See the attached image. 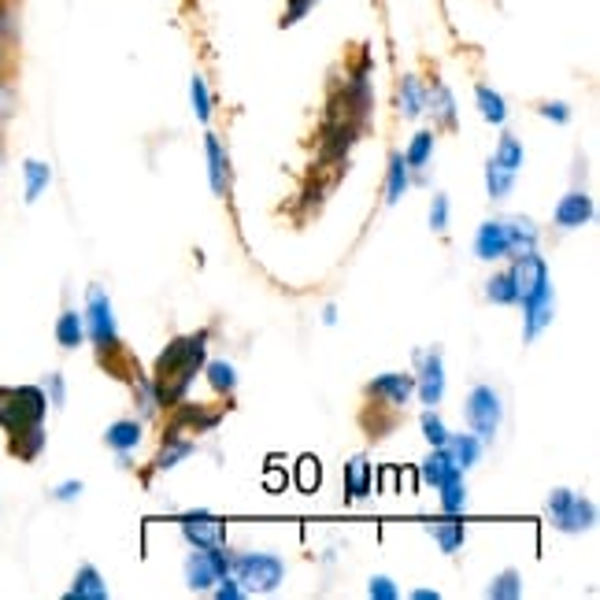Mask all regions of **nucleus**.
Segmentation results:
<instances>
[{"label": "nucleus", "mask_w": 600, "mask_h": 600, "mask_svg": "<svg viewBox=\"0 0 600 600\" xmlns=\"http://www.w3.org/2000/svg\"><path fill=\"white\" fill-rule=\"evenodd\" d=\"M475 256L485 260V264H496V260H508V230H504V219H485L482 227L475 230Z\"/></svg>", "instance_id": "dca6fc26"}, {"label": "nucleus", "mask_w": 600, "mask_h": 600, "mask_svg": "<svg viewBox=\"0 0 600 600\" xmlns=\"http://www.w3.org/2000/svg\"><path fill=\"white\" fill-rule=\"evenodd\" d=\"M45 416H49V397L41 386H0V430L4 434L45 423Z\"/></svg>", "instance_id": "7ed1b4c3"}, {"label": "nucleus", "mask_w": 600, "mask_h": 600, "mask_svg": "<svg viewBox=\"0 0 600 600\" xmlns=\"http://www.w3.org/2000/svg\"><path fill=\"white\" fill-rule=\"evenodd\" d=\"M411 597H416V600H437L442 593H437V589H416V593H411Z\"/></svg>", "instance_id": "bf43d9fd"}, {"label": "nucleus", "mask_w": 600, "mask_h": 600, "mask_svg": "<svg viewBox=\"0 0 600 600\" xmlns=\"http://www.w3.org/2000/svg\"><path fill=\"white\" fill-rule=\"evenodd\" d=\"M512 190H515V175L504 171V167L490 156V164H485V193H490V201H504Z\"/></svg>", "instance_id": "4c0bfd02"}, {"label": "nucleus", "mask_w": 600, "mask_h": 600, "mask_svg": "<svg viewBox=\"0 0 600 600\" xmlns=\"http://www.w3.org/2000/svg\"><path fill=\"white\" fill-rule=\"evenodd\" d=\"M368 597H371V600H397V597H400V589L393 586V578H386V575H374L371 583H368Z\"/></svg>", "instance_id": "3c124183"}, {"label": "nucleus", "mask_w": 600, "mask_h": 600, "mask_svg": "<svg viewBox=\"0 0 600 600\" xmlns=\"http://www.w3.org/2000/svg\"><path fill=\"white\" fill-rule=\"evenodd\" d=\"M597 215V204L593 196L586 190H571L556 201V208H552V227L556 230H583L586 223H593Z\"/></svg>", "instance_id": "4468645a"}, {"label": "nucleus", "mask_w": 600, "mask_h": 600, "mask_svg": "<svg viewBox=\"0 0 600 600\" xmlns=\"http://www.w3.org/2000/svg\"><path fill=\"white\" fill-rule=\"evenodd\" d=\"M130 389H134V405H137V419H156L159 411V397H156V386H153V379H148V374L137 368L134 374H130Z\"/></svg>", "instance_id": "c85d7f7f"}, {"label": "nucleus", "mask_w": 600, "mask_h": 600, "mask_svg": "<svg viewBox=\"0 0 600 600\" xmlns=\"http://www.w3.org/2000/svg\"><path fill=\"white\" fill-rule=\"evenodd\" d=\"M482 437H475V434H448V442H445V448H448V456L456 459V467L459 471H471V467L482 459Z\"/></svg>", "instance_id": "7c9ffc66"}, {"label": "nucleus", "mask_w": 600, "mask_h": 600, "mask_svg": "<svg viewBox=\"0 0 600 600\" xmlns=\"http://www.w3.org/2000/svg\"><path fill=\"white\" fill-rule=\"evenodd\" d=\"M363 393H368L371 405L400 411V408H408L411 397H416V374L386 371V374H379V379H371L368 386H363Z\"/></svg>", "instance_id": "9b49d317"}, {"label": "nucleus", "mask_w": 600, "mask_h": 600, "mask_svg": "<svg viewBox=\"0 0 600 600\" xmlns=\"http://www.w3.org/2000/svg\"><path fill=\"white\" fill-rule=\"evenodd\" d=\"M508 275H512L515 293H519V300H523V297H530L533 289H541V286L549 283V264H545V256H538V249L515 252Z\"/></svg>", "instance_id": "2eb2a0df"}, {"label": "nucleus", "mask_w": 600, "mask_h": 600, "mask_svg": "<svg viewBox=\"0 0 600 600\" xmlns=\"http://www.w3.org/2000/svg\"><path fill=\"white\" fill-rule=\"evenodd\" d=\"M178 530H182L185 545L190 549H219L227 545V523L219 515L204 512V508H190L178 515Z\"/></svg>", "instance_id": "9d476101"}, {"label": "nucleus", "mask_w": 600, "mask_h": 600, "mask_svg": "<svg viewBox=\"0 0 600 600\" xmlns=\"http://www.w3.org/2000/svg\"><path fill=\"white\" fill-rule=\"evenodd\" d=\"M397 111L405 119H419L427 111V86L419 74H405L397 86Z\"/></svg>", "instance_id": "393cba45"}, {"label": "nucleus", "mask_w": 600, "mask_h": 600, "mask_svg": "<svg viewBox=\"0 0 600 600\" xmlns=\"http://www.w3.org/2000/svg\"><path fill=\"white\" fill-rule=\"evenodd\" d=\"M45 445H49V430H45V423L8 434V453H12L19 464H34V459H41Z\"/></svg>", "instance_id": "6ab92c4d"}, {"label": "nucleus", "mask_w": 600, "mask_h": 600, "mask_svg": "<svg viewBox=\"0 0 600 600\" xmlns=\"http://www.w3.org/2000/svg\"><path fill=\"white\" fill-rule=\"evenodd\" d=\"M264 482H267V490H271V493H283V490H286L289 475L278 471V459H271V464H267V478H264Z\"/></svg>", "instance_id": "5fc2aeb1"}, {"label": "nucleus", "mask_w": 600, "mask_h": 600, "mask_svg": "<svg viewBox=\"0 0 600 600\" xmlns=\"http://www.w3.org/2000/svg\"><path fill=\"white\" fill-rule=\"evenodd\" d=\"M434 145H437V130H419V134L408 142L405 153H400L411 171V185L427 182V167H430V159H434Z\"/></svg>", "instance_id": "f3484780"}, {"label": "nucleus", "mask_w": 600, "mask_h": 600, "mask_svg": "<svg viewBox=\"0 0 600 600\" xmlns=\"http://www.w3.org/2000/svg\"><path fill=\"white\" fill-rule=\"evenodd\" d=\"M437 493H442V512L445 515H459L467 508V485H464V475H453L448 482L437 485Z\"/></svg>", "instance_id": "58836bf2"}, {"label": "nucleus", "mask_w": 600, "mask_h": 600, "mask_svg": "<svg viewBox=\"0 0 600 600\" xmlns=\"http://www.w3.org/2000/svg\"><path fill=\"white\" fill-rule=\"evenodd\" d=\"M223 575H230V552L227 545L219 549H193L185 556V586L193 593H212V586L219 583Z\"/></svg>", "instance_id": "6e6552de"}, {"label": "nucleus", "mask_w": 600, "mask_h": 600, "mask_svg": "<svg viewBox=\"0 0 600 600\" xmlns=\"http://www.w3.org/2000/svg\"><path fill=\"white\" fill-rule=\"evenodd\" d=\"M475 105L485 123H493V127L508 123V100H504L493 86H475Z\"/></svg>", "instance_id": "2f4dec72"}, {"label": "nucleus", "mask_w": 600, "mask_h": 600, "mask_svg": "<svg viewBox=\"0 0 600 600\" xmlns=\"http://www.w3.org/2000/svg\"><path fill=\"white\" fill-rule=\"evenodd\" d=\"M423 527H427L430 538L442 545L445 556H453V552L467 541V527H464V523H423Z\"/></svg>", "instance_id": "f704fd0d"}, {"label": "nucleus", "mask_w": 600, "mask_h": 600, "mask_svg": "<svg viewBox=\"0 0 600 600\" xmlns=\"http://www.w3.org/2000/svg\"><path fill=\"white\" fill-rule=\"evenodd\" d=\"M56 345L63 352H74L79 345H86V323H82L79 308H63L60 319H56Z\"/></svg>", "instance_id": "a878e982"}, {"label": "nucleus", "mask_w": 600, "mask_h": 600, "mask_svg": "<svg viewBox=\"0 0 600 600\" xmlns=\"http://www.w3.org/2000/svg\"><path fill=\"white\" fill-rule=\"evenodd\" d=\"M519 304H523V341L530 345V341H538V337L552 326V319H556V293H552V283L533 289V293L523 297Z\"/></svg>", "instance_id": "f8f14e48"}, {"label": "nucleus", "mask_w": 600, "mask_h": 600, "mask_svg": "<svg viewBox=\"0 0 600 600\" xmlns=\"http://www.w3.org/2000/svg\"><path fill=\"white\" fill-rule=\"evenodd\" d=\"M4 4H8V0H0V8H4Z\"/></svg>", "instance_id": "e2e57ef3"}, {"label": "nucleus", "mask_w": 600, "mask_h": 600, "mask_svg": "<svg viewBox=\"0 0 600 600\" xmlns=\"http://www.w3.org/2000/svg\"><path fill=\"white\" fill-rule=\"evenodd\" d=\"M419 475L416 471H397V493H416Z\"/></svg>", "instance_id": "6e6d98bb"}, {"label": "nucleus", "mask_w": 600, "mask_h": 600, "mask_svg": "<svg viewBox=\"0 0 600 600\" xmlns=\"http://www.w3.org/2000/svg\"><path fill=\"white\" fill-rule=\"evenodd\" d=\"M12 49L15 45H8L4 37H0V74H8V68H12Z\"/></svg>", "instance_id": "4d7b16f0"}, {"label": "nucleus", "mask_w": 600, "mask_h": 600, "mask_svg": "<svg viewBox=\"0 0 600 600\" xmlns=\"http://www.w3.org/2000/svg\"><path fill=\"white\" fill-rule=\"evenodd\" d=\"M49 185H52V167L45 159H23V201L37 204Z\"/></svg>", "instance_id": "bb28decb"}, {"label": "nucleus", "mask_w": 600, "mask_h": 600, "mask_svg": "<svg viewBox=\"0 0 600 600\" xmlns=\"http://www.w3.org/2000/svg\"><path fill=\"white\" fill-rule=\"evenodd\" d=\"M323 323H326V326L337 323V312H334V308H326V312H323Z\"/></svg>", "instance_id": "052dcab7"}, {"label": "nucleus", "mask_w": 600, "mask_h": 600, "mask_svg": "<svg viewBox=\"0 0 600 600\" xmlns=\"http://www.w3.org/2000/svg\"><path fill=\"white\" fill-rule=\"evenodd\" d=\"M82 493H86V485H82L79 478H68V482H60V485L52 490V501H56V504H71V501H79Z\"/></svg>", "instance_id": "603ef678"}, {"label": "nucleus", "mask_w": 600, "mask_h": 600, "mask_svg": "<svg viewBox=\"0 0 600 600\" xmlns=\"http://www.w3.org/2000/svg\"><path fill=\"white\" fill-rule=\"evenodd\" d=\"M382 493H397V471H393V467L382 475Z\"/></svg>", "instance_id": "13d9d810"}, {"label": "nucleus", "mask_w": 600, "mask_h": 600, "mask_svg": "<svg viewBox=\"0 0 600 600\" xmlns=\"http://www.w3.org/2000/svg\"><path fill=\"white\" fill-rule=\"evenodd\" d=\"M201 374L208 379V386L219 393V397H233V389H238V368H233L230 360H208Z\"/></svg>", "instance_id": "72a5a7b5"}, {"label": "nucleus", "mask_w": 600, "mask_h": 600, "mask_svg": "<svg viewBox=\"0 0 600 600\" xmlns=\"http://www.w3.org/2000/svg\"><path fill=\"white\" fill-rule=\"evenodd\" d=\"M427 111L434 116V130H456V123H459L456 97H453V89H448L442 79H434L427 86Z\"/></svg>", "instance_id": "a211bd4d"}, {"label": "nucleus", "mask_w": 600, "mask_h": 600, "mask_svg": "<svg viewBox=\"0 0 600 600\" xmlns=\"http://www.w3.org/2000/svg\"><path fill=\"white\" fill-rule=\"evenodd\" d=\"M464 419L467 430L482 442H493L496 430L504 423V405H501V393L493 386H475L464 400Z\"/></svg>", "instance_id": "423d86ee"}, {"label": "nucleus", "mask_w": 600, "mask_h": 600, "mask_svg": "<svg viewBox=\"0 0 600 600\" xmlns=\"http://www.w3.org/2000/svg\"><path fill=\"white\" fill-rule=\"evenodd\" d=\"M45 397H49V408H63L68 405V382H63L60 371H52L49 379H45Z\"/></svg>", "instance_id": "49530a36"}, {"label": "nucleus", "mask_w": 600, "mask_h": 600, "mask_svg": "<svg viewBox=\"0 0 600 600\" xmlns=\"http://www.w3.org/2000/svg\"><path fill=\"white\" fill-rule=\"evenodd\" d=\"M323 485V464L315 456H300L297 459V490L300 493H315Z\"/></svg>", "instance_id": "79ce46f5"}, {"label": "nucleus", "mask_w": 600, "mask_h": 600, "mask_svg": "<svg viewBox=\"0 0 600 600\" xmlns=\"http://www.w3.org/2000/svg\"><path fill=\"white\" fill-rule=\"evenodd\" d=\"M227 408H208L196 400H178L175 408H167V430L159 437H193V434H212L223 423Z\"/></svg>", "instance_id": "0eeeda50"}, {"label": "nucleus", "mask_w": 600, "mask_h": 600, "mask_svg": "<svg viewBox=\"0 0 600 600\" xmlns=\"http://www.w3.org/2000/svg\"><path fill=\"white\" fill-rule=\"evenodd\" d=\"M504 230H508V249H512V256H515V252L538 249V241H541L538 223L527 219V215H512V219H504Z\"/></svg>", "instance_id": "cd10ccee"}, {"label": "nucleus", "mask_w": 600, "mask_h": 600, "mask_svg": "<svg viewBox=\"0 0 600 600\" xmlns=\"http://www.w3.org/2000/svg\"><path fill=\"white\" fill-rule=\"evenodd\" d=\"M453 475H464V471H459V467H456V459L448 456V448H445V445L430 448V456L423 459V464H419V478H423L427 485H434V490H437V485H442V482H448V478H453Z\"/></svg>", "instance_id": "b1692460"}, {"label": "nucleus", "mask_w": 600, "mask_h": 600, "mask_svg": "<svg viewBox=\"0 0 600 600\" xmlns=\"http://www.w3.org/2000/svg\"><path fill=\"white\" fill-rule=\"evenodd\" d=\"M490 600H519L523 597V575L515 567H504L501 575H493V583L485 586Z\"/></svg>", "instance_id": "c9c22d12"}, {"label": "nucleus", "mask_w": 600, "mask_h": 600, "mask_svg": "<svg viewBox=\"0 0 600 600\" xmlns=\"http://www.w3.org/2000/svg\"><path fill=\"white\" fill-rule=\"evenodd\" d=\"M212 593L219 600H241V597H245V589H241V583L233 575H223L219 583L212 586Z\"/></svg>", "instance_id": "864d4df0"}, {"label": "nucleus", "mask_w": 600, "mask_h": 600, "mask_svg": "<svg viewBox=\"0 0 600 600\" xmlns=\"http://www.w3.org/2000/svg\"><path fill=\"white\" fill-rule=\"evenodd\" d=\"M493 159L504 167V171L519 175V167H523V159H527V153H523V142L512 134V130H504V134H501V142H496V153H493Z\"/></svg>", "instance_id": "e433bc0d"}, {"label": "nucleus", "mask_w": 600, "mask_h": 600, "mask_svg": "<svg viewBox=\"0 0 600 600\" xmlns=\"http://www.w3.org/2000/svg\"><path fill=\"white\" fill-rule=\"evenodd\" d=\"M419 430H423V437L430 442V448H437V445L448 442V427L442 423V416H437L434 408L423 411V419H419Z\"/></svg>", "instance_id": "c03bdc74"}, {"label": "nucleus", "mask_w": 600, "mask_h": 600, "mask_svg": "<svg viewBox=\"0 0 600 600\" xmlns=\"http://www.w3.org/2000/svg\"><path fill=\"white\" fill-rule=\"evenodd\" d=\"M341 478H345V501H363L371 490H374V467L368 456H352L349 464L341 467Z\"/></svg>", "instance_id": "412c9836"}, {"label": "nucleus", "mask_w": 600, "mask_h": 600, "mask_svg": "<svg viewBox=\"0 0 600 600\" xmlns=\"http://www.w3.org/2000/svg\"><path fill=\"white\" fill-rule=\"evenodd\" d=\"M15 108H19V89H15V82L8 79V74H0V127H4L8 119L15 116Z\"/></svg>", "instance_id": "a18cd8bd"}, {"label": "nucleus", "mask_w": 600, "mask_h": 600, "mask_svg": "<svg viewBox=\"0 0 600 600\" xmlns=\"http://www.w3.org/2000/svg\"><path fill=\"white\" fill-rule=\"evenodd\" d=\"M374 116V89H371V56H363L360 63H352L345 71V79H337L331 86V100H326V116L334 123H352L368 130Z\"/></svg>", "instance_id": "f257e3e1"}, {"label": "nucleus", "mask_w": 600, "mask_h": 600, "mask_svg": "<svg viewBox=\"0 0 600 600\" xmlns=\"http://www.w3.org/2000/svg\"><path fill=\"white\" fill-rule=\"evenodd\" d=\"M545 515L560 533H586L597 527V504L578 496L575 490H552L545 501Z\"/></svg>", "instance_id": "39448f33"}, {"label": "nucleus", "mask_w": 600, "mask_h": 600, "mask_svg": "<svg viewBox=\"0 0 600 600\" xmlns=\"http://www.w3.org/2000/svg\"><path fill=\"white\" fill-rule=\"evenodd\" d=\"M485 300H493V304H519V293H515L508 271H493V278L485 283Z\"/></svg>", "instance_id": "a19ab883"}, {"label": "nucleus", "mask_w": 600, "mask_h": 600, "mask_svg": "<svg viewBox=\"0 0 600 600\" xmlns=\"http://www.w3.org/2000/svg\"><path fill=\"white\" fill-rule=\"evenodd\" d=\"M68 600H108V583L93 564H82L74 571L71 578V589H68Z\"/></svg>", "instance_id": "5701e85b"}, {"label": "nucleus", "mask_w": 600, "mask_h": 600, "mask_svg": "<svg viewBox=\"0 0 600 600\" xmlns=\"http://www.w3.org/2000/svg\"><path fill=\"white\" fill-rule=\"evenodd\" d=\"M319 4V0H286V12H283V19H278V26H297L300 19H308V12Z\"/></svg>", "instance_id": "de8ad7c7"}, {"label": "nucleus", "mask_w": 600, "mask_h": 600, "mask_svg": "<svg viewBox=\"0 0 600 600\" xmlns=\"http://www.w3.org/2000/svg\"><path fill=\"white\" fill-rule=\"evenodd\" d=\"M19 34H23V15H19L15 0H8V4L0 8V37H4L8 45H19Z\"/></svg>", "instance_id": "37998d69"}, {"label": "nucleus", "mask_w": 600, "mask_h": 600, "mask_svg": "<svg viewBox=\"0 0 600 600\" xmlns=\"http://www.w3.org/2000/svg\"><path fill=\"white\" fill-rule=\"evenodd\" d=\"M196 453L193 437H159V453L153 459V471H171L182 459H190Z\"/></svg>", "instance_id": "c756f323"}, {"label": "nucleus", "mask_w": 600, "mask_h": 600, "mask_svg": "<svg viewBox=\"0 0 600 600\" xmlns=\"http://www.w3.org/2000/svg\"><path fill=\"white\" fill-rule=\"evenodd\" d=\"M190 105H193V116L201 119V123H208L212 119V89H208V79H204V74H193L190 79Z\"/></svg>", "instance_id": "ea45409f"}, {"label": "nucleus", "mask_w": 600, "mask_h": 600, "mask_svg": "<svg viewBox=\"0 0 600 600\" xmlns=\"http://www.w3.org/2000/svg\"><path fill=\"white\" fill-rule=\"evenodd\" d=\"M430 227H434V233L448 230V196L445 193H434V201H430Z\"/></svg>", "instance_id": "8fccbe9b"}, {"label": "nucleus", "mask_w": 600, "mask_h": 600, "mask_svg": "<svg viewBox=\"0 0 600 600\" xmlns=\"http://www.w3.org/2000/svg\"><path fill=\"white\" fill-rule=\"evenodd\" d=\"M230 575L245 593H275L286 583V560L275 552H230Z\"/></svg>", "instance_id": "20e7f679"}, {"label": "nucleus", "mask_w": 600, "mask_h": 600, "mask_svg": "<svg viewBox=\"0 0 600 600\" xmlns=\"http://www.w3.org/2000/svg\"><path fill=\"white\" fill-rule=\"evenodd\" d=\"M82 323H86V341L97 352L100 368H108V374L116 371V363L123 360V334L116 323V308L105 286H89L86 289V308H82Z\"/></svg>", "instance_id": "f03ea898"}, {"label": "nucleus", "mask_w": 600, "mask_h": 600, "mask_svg": "<svg viewBox=\"0 0 600 600\" xmlns=\"http://www.w3.org/2000/svg\"><path fill=\"white\" fill-rule=\"evenodd\" d=\"M416 397L423 400L427 408H437L445 400V360L437 349L416 352Z\"/></svg>", "instance_id": "ddd939ff"}, {"label": "nucleus", "mask_w": 600, "mask_h": 600, "mask_svg": "<svg viewBox=\"0 0 600 600\" xmlns=\"http://www.w3.org/2000/svg\"><path fill=\"white\" fill-rule=\"evenodd\" d=\"M538 116L549 119V123H556V127H567L571 123V105H564V100H545V105H538Z\"/></svg>", "instance_id": "09e8293b"}, {"label": "nucleus", "mask_w": 600, "mask_h": 600, "mask_svg": "<svg viewBox=\"0 0 600 600\" xmlns=\"http://www.w3.org/2000/svg\"><path fill=\"white\" fill-rule=\"evenodd\" d=\"M411 190V171L400 153H389V167H386V204H400L405 193Z\"/></svg>", "instance_id": "473e14b6"}, {"label": "nucleus", "mask_w": 600, "mask_h": 600, "mask_svg": "<svg viewBox=\"0 0 600 600\" xmlns=\"http://www.w3.org/2000/svg\"><path fill=\"white\" fill-rule=\"evenodd\" d=\"M204 156H208V182L215 196H227L230 193V156L223 142L215 134L204 137Z\"/></svg>", "instance_id": "aec40b11"}, {"label": "nucleus", "mask_w": 600, "mask_h": 600, "mask_svg": "<svg viewBox=\"0 0 600 600\" xmlns=\"http://www.w3.org/2000/svg\"><path fill=\"white\" fill-rule=\"evenodd\" d=\"M145 437V419H116L108 430H105V445L111 453H134Z\"/></svg>", "instance_id": "4be33fe9"}, {"label": "nucleus", "mask_w": 600, "mask_h": 600, "mask_svg": "<svg viewBox=\"0 0 600 600\" xmlns=\"http://www.w3.org/2000/svg\"><path fill=\"white\" fill-rule=\"evenodd\" d=\"M363 130L352 127V123H334V119H323L319 127V156H315V167H341L349 164V153L360 142Z\"/></svg>", "instance_id": "1a4fd4ad"}, {"label": "nucleus", "mask_w": 600, "mask_h": 600, "mask_svg": "<svg viewBox=\"0 0 600 600\" xmlns=\"http://www.w3.org/2000/svg\"><path fill=\"white\" fill-rule=\"evenodd\" d=\"M4 159H8V153H4V142H0V171H4Z\"/></svg>", "instance_id": "680f3d73"}]
</instances>
